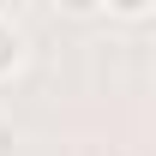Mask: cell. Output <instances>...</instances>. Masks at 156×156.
I'll return each instance as SVG.
<instances>
[{
  "label": "cell",
  "instance_id": "cell-2",
  "mask_svg": "<svg viewBox=\"0 0 156 156\" xmlns=\"http://www.w3.org/2000/svg\"><path fill=\"white\" fill-rule=\"evenodd\" d=\"M156 6L150 0H120V6H102V18H120V24H138V18H150Z\"/></svg>",
  "mask_w": 156,
  "mask_h": 156
},
{
  "label": "cell",
  "instance_id": "cell-1",
  "mask_svg": "<svg viewBox=\"0 0 156 156\" xmlns=\"http://www.w3.org/2000/svg\"><path fill=\"white\" fill-rule=\"evenodd\" d=\"M24 54H30V36H24V24L12 18V12H0V78H12L24 66Z\"/></svg>",
  "mask_w": 156,
  "mask_h": 156
}]
</instances>
